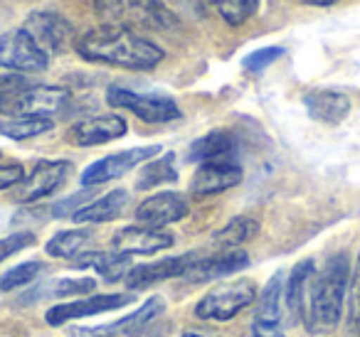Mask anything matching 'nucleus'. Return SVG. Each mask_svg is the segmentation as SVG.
<instances>
[{
  "instance_id": "obj_1",
  "label": "nucleus",
  "mask_w": 360,
  "mask_h": 337,
  "mask_svg": "<svg viewBox=\"0 0 360 337\" xmlns=\"http://www.w3.org/2000/svg\"><path fill=\"white\" fill-rule=\"evenodd\" d=\"M75 50L86 62L119 67V70L131 72L155 70L165 60L163 47L155 45L153 40L143 37L141 32L109 25L94 27V30L77 37Z\"/></svg>"
},
{
  "instance_id": "obj_2",
  "label": "nucleus",
  "mask_w": 360,
  "mask_h": 337,
  "mask_svg": "<svg viewBox=\"0 0 360 337\" xmlns=\"http://www.w3.org/2000/svg\"><path fill=\"white\" fill-rule=\"evenodd\" d=\"M350 283V261L345 253L330 256L321 271L314 273L309 286V305H306V330L311 335H326L335 330L343 315L345 291Z\"/></svg>"
},
{
  "instance_id": "obj_3",
  "label": "nucleus",
  "mask_w": 360,
  "mask_h": 337,
  "mask_svg": "<svg viewBox=\"0 0 360 337\" xmlns=\"http://www.w3.org/2000/svg\"><path fill=\"white\" fill-rule=\"evenodd\" d=\"M94 13L109 27L126 30H175L178 18L160 0H94Z\"/></svg>"
},
{
  "instance_id": "obj_4",
  "label": "nucleus",
  "mask_w": 360,
  "mask_h": 337,
  "mask_svg": "<svg viewBox=\"0 0 360 337\" xmlns=\"http://www.w3.org/2000/svg\"><path fill=\"white\" fill-rule=\"evenodd\" d=\"M259 298L257 283L250 278H240V281H227L220 286L210 288L200 300L195 303V315L200 320L210 322H227L242 312L245 308H250L252 303Z\"/></svg>"
},
{
  "instance_id": "obj_5",
  "label": "nucleus",
  "mask_w": 360,
  "mask_h": 337,
  "mask_svg": "<svg viewBox=\"0 0 360 337\" xmlns=\"http://www.w3.org/2000/svg\"><path fill=\"white\" fill-rule=\"evenodd\" d=\"M106 104L121 111H131L146 124H168V121H178L183 116L180 106L170 96L141 94V91H131L126 86H111L106 91Z\"/></svg>"
},
{
  "instance_id": "obj_6",
  "label": "nucleus",
  "mask_w": 360,
  "mask_h": 337,
  "mask_svg": "<svg viewBox=\"0 0 360 337\" xmlns=\"http://www.w3.org/2000/svg\"><path fill=\"white\" fill-rule=\"evenodd\" d=\"M22 30L35 40V45L45 52L47 57H55L67 52L72 45H77L75 27L67 18H62L55 11H35L27 15Z\"/></svg>"
},
{
  "instance_id": "obj_7",
  "label": "nucleus",
  "mask_w": 360,
  "mask_h": 337,
  "mask_svg": "<svg viewBox=\"0 0 360 337\" xmlns=\"http://www.w3.org/2000/svg\"><path fill=\"white\" fill-rule=\"evenodd\" d=\"M134 303V293H101V296H82L79 300L57 303L45 312V320L50 327H60L72 320H84L101 312L119 310V308Z\"/></svg>"
},
{
  "instance_id": "obj_8",
  "label": "nucleus",
  "mask_w": 360,
  "mask_h": 337,
  "mask_svg": "<svg viewBox=\"0 0 360 337\" xmlns=\"http://www.w3.org/2000/svg\"><path fill=\"white\" fill-rule=\"evenodd\" d=\"M47 65H50V57L35 45V40L22 27L0 35V67L3 70H13L18 74H35V72H45Z\"/></svg>"
},
{
  "instance_id": "obj_9",
  "label": "nucleus",
  "mask_w": 360,
  "mask_h": 337,
  "mask_svg": "<svg viewBox=\"0 0 360 337\" xmlns=\"http://www.w3.org/2000/svg\"><path fill=\"white\" fill-rule=\"evenodd\" d=\"M160 155V145H143V148H129L121 153H111L106 158L91 163L89 168L82 173V185L84 187H96V185L111 183V180L124 178L126 173H131L139 165L148 163L150 158Z\"/></svg>"
},
{
  "instance_id": "obj_10",
  "label": "nucleus",
  "mask_w": 360,
  "mask_h": 337,
  "mask_svg": "<svg viewBox=\"0 0 360 337\" xmlns=\"http://www.w3.org/2000/svg\"><path fill=\"white\" fill-rule=\"evenodd\" d=\"M72 175L70 160H40L20 183L15 185V199L22 204L50 197Z\"/></svg>"
},
{
  "instance_id": "obj_11",
  "label": "nucleus",
  "mask_w": 360,
  "mask_h": 337,
  "mask_svg": "<svg viewBox=\"0 0 360 337\" xmlns=\"http://www.w3.org/2000/svg\"><path fill=\"white\" fill-rule=\"evenodd\" d=\"M175 244V237L165 229L155 227H143V224H136V227H124L111 237V249L126 256H148V253L165 251Z\"/></svg>"
},
{
  "instance_id": "obj_12",
  "label": "nucleus",
  "mask_w": 360,
  "mask_h": 337,
  "mask_svg": "<svg viewBox=\"0 0 360 337\" xmlns=\"http://www.w3.org/2000/svg\"><path fill=\"white\" fill-rule=\"evenodd\" d=\"M191 212L188 197L180 192H158L146 197L143 202L136 207V222L143 227L163 229L168 224H175L180 219H186Z\"/></svg>"
},
{
  "instance_id": "obj_13",
  "label": "nucleus",
  "mask_w": 360,
  "mask_h": 337,
  "mask_svg": "<svg viewBox=\"0 0 360 337\" xmlns=\"http://www.w3.org/2000/svg\"><path fill=\"white\" fill-rule=\"evenodd\" d=\"M195 253H183V256H170L160 258V261L141 263V266H131V271L124 276V286L129 291H141L148 288L158 281H168V278H183L188 268L195 263Z\"/></svg>"
},
{
  "instance_id": "obj_14",
  "label": "nucleus",
  "mask_w": 360,
  "mask_h": 337,
  "mask_svg": "<svg viewBox=\"0 0 360 337\" xmlns=\"http://www.w3.org/2000/svg\"><path fill=\"white\" fill-rule=\"evenodd\" d=\"M129 126L121 116L106 114V116H91V119L77 121L70 131H67V140L79 148H91V145L111 143L116 138H124Z\"/></svg>"
},
{
  "instance_id": "obj_15",
  "label": "nucleus",
  "mask_w": 360,
  "mask_h": 337,
  "mask_svg": "<svg viewBox=\"0 0 360 337\" xmlns=\"http://www.w3.org/2000/svg\"><path fill=\"white\" fill-rule=\"evenodd\" d=\"M165 310V300L160 296H153L139 308L131 315L121 317L116 322H109V325L101 327H82V330H75L77 337H124V335H134V332L143 330L146 325H150L153 320H158Z\"/></svg>"
},
{
  "instance_id": "obj_16",
  "label": "nucleus",
  "mask_w": 360,
  "mask_h": 337,
  "mask_svg": "<svg viewBox=\"0 0 360 337\" xmlns=\"http://www.w3.org/2000/svg\"><path fill=\"white\" fill-rule=\"evenodd\" d=\"M245 173H242L240 163H200L191 180V192L198 197H210V194H220L225 190H232L242 183Z\"/></svg>"
},
{
  "instance_id": "obj_17",
  "label": "nucleus",
  "mask_w": 360,
  "mask_h": 337,
  "mask_svg": "<svg viewBox=\"0 0 360 337\" xmlns=\"http://www.w3.org/2000/svg\"><path fill=\"white\" fill-rule=\"evenodd\" d=\"M67 106H70V91L67 89L32 81L30 89L22 94L15 116H47V119H52L55 114H62Z\"/></svg>"
},
{
  "instance_id": "obj_18",
  "label": "nucleus",
  "mask_w": 360,
  "mask_h": 337,
  "mask_svg": "<svg viewBox=\"0 0 360 337\" xmlns=\"http://www.w3.org/2000/svg\"><path fill=\"white\" fill-rule=\"evenodd\" d=\"M250 266V256L240 249H227L215 256L195 258L188 273L183 278L191 283H205V281H217L222 276H230V273L240 271V268Z\"/></svg>"
},
{
  "instance_id": "obj_19",
  "label": "nucleus",
  "mask_w": 360,
  "mask_h": 337,
  "mask_svg": "<svg viewBox=\"0 0 360 337\" xmlns=\"http://www.w3.org/2000/svg\"><path fill=\"white\" fill-rule=\"evenodd\" d=\"M304 106L309 116L319 124L338 126L350 114V99L335 89H314L304 96Z\"/></svg>"
},
{
  "instance_id": "obj_20",
  "label": "nucleus",
  "mask_w": 360,
  "mask_h": 337,
  "mask_svg": "<svg viewBox=\"0 0 360 337\" xmlns=\"http://www.w3.org/2000/svg\"><path fill=\"white\" fill-rule=\"evenodd\" d=\"M240 143L230 131H210L191 145L193 163H235Z\"/></svg>"
},
{
  "instance_id": "obj_21",
  "label": "nucleus",
  "mask_w": 360,
  "mask_h": 337,
  "mask_svg": "<svg viewBox=\"0 0 360 337\" xmlns=\"http://www.w3.org/2000/svg\"><path fill=\"white\" fill-rule=\"evenodd\" d=\"M72 268H94L106 283L124 281V276L131 271V256L119 251H82L70 261Z\"/></svg>"
},
{
  "instance_id": "obj_22",
  "label": "nucleus",
  "mask_w": 360,
  "mask_h": 337,
  "mask_svg": "<svg viewBox=\"0 0 360 337\" xmlns=\"http://www.w3.org/2000/svg\"><path fill=\"white\" fill-rule=\"evenodd\" d=\"M314 273H316V263L311 261V258L299 261L294 268H291V276H289L286 288H284V298H286V305H289V312L301 322L306 320L309 286H311V278H314Z\"/></svg>"
},
{
  "instance_id": "obj_23",
  "label": "nucleus",
  "mask_w": 360,
  "mask_h": 337,
  "mask_svg": "<svg viewBox=\"0 0 360 337\" xmlns=\"http://www.w3.org/2000/svg\"><path fill=\"white\" fill-rule=\"evenodd\" d=\"M126 204H129V192H126V190H111L104 197L84 204L72 219L79 224H104V222H111V219L121 217Z\"/></svg>"
},
{
  "instance_id": "obj_24",
  "label": "nucleus",
  "mask_w": 360,
  "mask_h": 337,
  "mask_svg": "<svg viewBox=\"0 0 360 337\" xmlns=\"http://www.w3.org/2000/svg\"><path fill=\"white\" fill-rule=\"evenodd\" d=\"M52 119L47 116H11L0 121V136L11 140H30L52 131Z\"/></svg>"
},
{
  "instance_id": "obj_25",
  "label": "nucleus",
  "mask_w": 360,
  "mask_h": 337,
  "mask_svg": "<svg viewBox=\"0 0 360 337\" xmlns=\"http://www.w3.org/2000/svg\"><path fill=\"white\" fill-rule=\"evenodd\" d=\"M259 234V222L252 217H235L220 229V232L212 234V242L227 251V249H237L242 244H247L250 239H255Z\"/></svg>"
},
{
  "instance_id": "obj_26",
  "label": "nucleus",
  "mask_w": 360,
  "mask_h": 337,
  "mask_svg": "<svg viewBox=\"0 0 360 337\" xmlns=\"http://www.w3.org/2000/svg\"><path fill=\"white\" fill-rule=\"evenodd\" d=\"M178 180V170H175V155L165 153L155 160H148L143 163L139 173V180H136V187L139 190H153L158 185L165 183H175Z\"/></svg>"
},
{
  "instance_id": "obj_27",
  "label": "nucleus",
  "mask_w": 360,
  "mask_h": 337,
  "mask_svg": "<svg viewBox=\"0 0 360 337\" xmlns=\"http://www.w3.org/2000/svg\"><path fill=\"white\" fill-rule=\"evenodd\" d=\"M32 79H27L25 74H18V72H11V74H0V116H15L18 106H20V99L27 89H30Z\"/></svg>"
},
{
  "instance_id": "obj_28",
  "label": "nucleus",
  "mask_w": 360,
  "mask_h": 337,
  "mask_svg": "<svg viewBox=\"0 0 360 337\" xmlns=\"http://www.w3.org/2000/svg\"><path fill=\"white\" fill-rule=\"evenodd\" d=\"M91 232L89 229H67L60 232L45 244V251L55 258H75L82 253V249L89 244Z\"/></svg>"
},
{
  "instance_id": "obj_29",
  "label": "nucleus",
  "mask_w": 360,
  "mask_h": 337,
  "mask_svg": "<svg viewBox=\"0 0 360 337\" xmlns=\"http://www.w3.org/2000/svg\"><path fill=\"white\" fill-rule=\"evenodd\" d=\"M45 271V263L42 261H22L18 266H13L11 271L3 273L0 278V291L3 293H11V291H18V288H25L30 283L37 281V276Z\"/></svg>"
},
{
  "instance_id": "obj_30",
  "label": "nucleus",
  "mask_w": 360,
  "mask_h": 337,
  "mask_svg": "<svg viewBox=\"0 0 360 337\" xmlns=\"http://www.w3.org/2000/svg\"><path fill=\"white\" fill-rule=\"evenodd\" d=\"M220 18L232 27H240L250 20L259 8V0H212Z\"/></svg>"
},
{
  "instance_id": "obj_31",
  "label": "nucleus",
  "mask_w": 360,
  "mask_h": 337,
  "mask_svg": "<svg viewBox=\"0 0 360 337\" xmlns=\"http://www.w3.org/2000/svg\"><path fill=\"white\" fill-rule=\"evenodd\" d=\"M281 291H284V273H274L271 281L264 286V291L259 293V310L255 317L262 320H279V300H281Z\"/></svg>"
},
{
  "instance_id": "obj_32",
  "label": "nucleus",
  "mask_w": 360,
  "mask_h": 337,
  "mask_svg": "<svg viewBox=\"0 0 360 337\" xmlns=\"http://www.w3.org/2000/svg\"><path fill=\"white\" fill-rule=\"evenodd\" d=\"M96 288L94 278H60V281H50V288L42 286L40 296H55V298H75L86 296Z\"/></svg>"
},
{
  "instance_id": "obj_33",
  "label": "nucleus",
  "mask_w": 360,
  "mask_h": 337,
  "mask_svg": "<svg viewBox=\"0 0 360 337\" xmlns=\"http://www.w3.org/2000/svg\"><path fill=\"white\" fill-rule=\"evenodd\" d=\"M284 55V50L281 47H262V50H255V52H250V55L242 60V67H245L247 72H264L266 67H271L274 65L279 57Z\"/></svg>"
},
{
  "instance_id": "obj_34",
  "label": "nucleus",
  "mask_w": 360,
  "mask_h": 337,
  "mask_svg": "<svg viewBox=\"0 0 360 337\" xmlns=\"http://www.w3.org/2000/svg\"><path fill=\"white\" fill-rule=\"evenodd\" d=\"M32 244H35V234L32 232H15L11 237L0 239V263L8 261L11 256H15L22 249L32 246Z\"/></svg>"
},
{
  "instance_id": "obj_35",
  "label": "nucleus",
  "mask_w": 360,
  "mask_h": 337,
  "mask_svg": "<svg viewBox=\"0 0 360 337\" xmlns=\"http://www.w3.org/2000/svg\"><path fill=\"white\" fill-rule=\"evenodd\" d=\"M86 197H89V187H84L82 192L72 194V197L62 199V202L52 204L50 214H52V217H57V219H60V217H75V214L79 212L82 207H84Z\"/></svg>"
},
{
  "instance_id": "obj_36",
  "label": "nucleus",
  "mask_w": 360,
  "mask_h": 337,
  "mask_svg": "<svg viewBox=\"0 0 360 337\" xmlns=\"http://www.w3.org/2000/svg\"><path fill=\"white\" fill-rule=\"evenodd\" d=\"M25 178V168L20 163H0V190L15 187Z\"/></svg>"
},
{
  "instance_id": "obj_37",
  "label": "nucleus",
  "mask_w": 360,
  "mask_h": 337,
  "mask_svg": "<svg viewBox=\"0 0 360 337\" xmlns=\"http://www.w3.org/2000/svg\"><path fill=\"white\" fill-rule=\"evenodd\" d=\"M252 337H286L284 330H281L279 320H262V317H255L252 322Z\"/></svg>"
},
{
  "instance_id": "obj_38",
  "label": "nucleus",
  "mask_w": 360,
  "mask_h": 337,
  "mask_svg": "<svg viewBox=\"0 0 360 337\" xmlns=\"http://www.w3.org/2000/svg\"><path fill=\"white\" fill-rule=\"evenodd\" d=\"M350 320H353V325L360 332V258H358L353 283H350Z\"/></svg>"
},
{
  "instance_id": "obj_39",
  "label": "nucleus",
  "mask_w": 360,
  "mask_h": 337,
  "mask_svg": "<svg viewBox=\"0 0 360 337\" xmlns=\"http://www.w3.org/2000/svg\"><path fill=\"white\" fill-rule=\"evenodd\" d=\"M299 3H304V6H319V8H323V6H333V3H338V0H299Z\"/></svg>"
},
{
  "instance_id": "obj_40",
  "label": "nucleus",
  "mask_w": 360,
  "mask_h": 337,
  "mask_svg": "<svg viewBox=\"0 0 360 337\" xmlns=\"http://www.w3.org/2000/svg\"><path fill=\"white\" fill-rule=\"evenodd\" d=\"M180 337H215V335H207V332H198V330H186Z\"/></svg>"
}]
</instances>
